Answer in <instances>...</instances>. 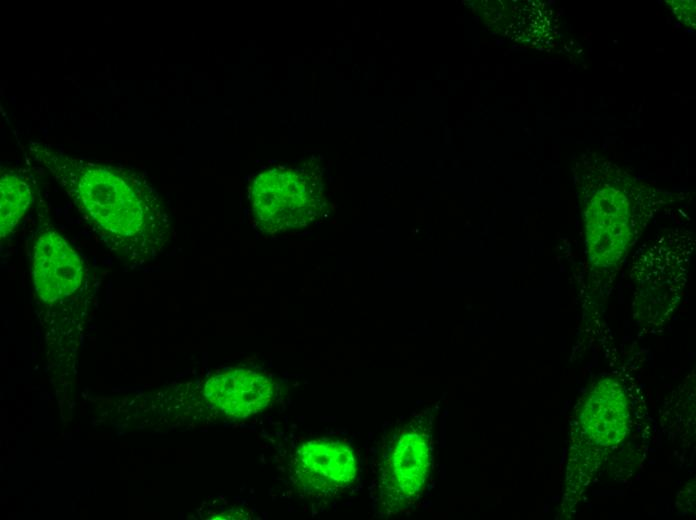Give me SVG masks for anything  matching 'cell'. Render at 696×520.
<instances>
[{
    "mask_svg": "<svg viewBox=\"0 0 696 520\" xmlns=\"http://www.w3.org/2000/svg\"><path fill=\"white\" fill-rule=\"evenodd\" d=\"M28 152L125 266L138 269L155 260L171 224L160 195L140 170L72 156L41 142H31Z\"/></svg>",
    "mask_w": 696,
    "mask_h": 520,
    "instance_id": "6da1fadb",
    "label": "cell"
},
{
    "mask_svg": "<svg viewBox=\"0 0 696 520\" xmlns=\"http://www.w3.org/2000/svg\"><path fill=\"white\" fill-rule=\"evenodd\" d=\"M30 276L36 299L46 310L51 341L68 349L92 294L90 266L48 221L42 220L29 245Z\"/></svg>",
    "mask_w": 696,
    "mask_h": 520,
    "instance_id": "7a4b0ae2",
    "label": "cell"
},
{
    "mask_svg": "<svg viewBox=\"0 0 696 520\" xmlns=\"http://www.w3.org/2000/svg\"><path fill=\"white\" fill-rule=\"evenodd\" d=\"M252 213L266 232L302 228L319 211L317 181L302 168L281 167L260 173L250 189Z\"/></svg>",
    "mask_w": 696,
    "mask_h": 520,
    "instance_id": "3957f363",
    "label": "cell"
},
{
    "mask_svg": "<svg viewBox=\"0 0 696 520\" xmlns=\"http://www.w3.org/2000/svg\"><path fill=\"white\" fill-rule=\"evenodd\" d=\"M292 475L300 489L311 497L333 496L355 479L357 462L352 449L330 439L302 444L292 459Z\"/></svg>",
    "mask_w": 696,
    "mask_h": 520,
    "instance_id": "277c9868",
    "label": "cell"
},
{
    "mask_svg": "<svg viewBox=\"0 0 696 520\" xmlns=\"http://www.w3.org/2000/svg\"><path fill=\"white\" fill-rule=\"evenodd\" d=\"M429 461V435L425 426L414 420L403 429L386 459L382 485L393 507L417 497L426 481Z\"/></svg>",
    "mask_w": 696,
    "mask_h": 520,
    "instance_id": "5b68a950",
    "label": "cell"
},
{
    "mask_svg": "<svg viewBox=\"0 0 696 520\" xmlns=\"http://www.w3.org/2000/svg\"><path fill=\"white\" fill-rule=\"evenodd\" d=\"M204 395L223 414L246 418L268 406L274 385L267 376L255 371L231 369L209 378Z\"/></svg>",
    "mask_w": 696,
    "mask_h": 520,
    "instance_id": "8992f818",
    "label": "cell"
},
{
    "mask_svg": "<svg viewBox=\"0 0 696 520\" xmlns=\"http://www.w3.org/2000/svg\"><path fill=\"white\" fill-rule=\"evenodd\" d=\"M582 414L583 427L597 445L611 446L624 438L628 409L619 385L610 380L598 383L589 393Z\"/></svg>",
    "mask_w": 696,
    "mask_h": 520,
    "instance_id": "52a82bcc",
    "label": "cell"
},
{
    "mask_svg": "<svg viewBox=\"0 0 696 520\" xmlns=\"http://www.w3.org/2000/svg\"><path fill=\"white\" fill-rule=\"evenodd\" d=\"M33 198V186L22 169L5 168L0 181V235L7 239L17 228L29 209Z\"/></svg>",
    "mask_w": 696,
    "mask_h": 520,
    "instance_id": "ba28073f",
    "label": "cell"
}]
</instances>
